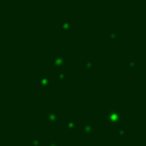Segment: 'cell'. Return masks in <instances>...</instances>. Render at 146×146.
I'll return each mask as SVG.
<instances>
[{"mask_svg": "<svg viewBox=\"0 0 146 146\" xmlns=\"http://www.w3.org/2000/svg\"><path fill=\"white\" fill-rule=\"evenodd\" d=\"M122 119V113L118 109H110V110L106 113V121L109 122V126L114 127L121 122Z\"/></svg>", "mask_w": 146, "mask_h": 146, "instance_id": "obj_1", "label": "cell"}, {"mask_svg": "<svg viewBox=\"0 0 146 146\" xmlns=\"http://www.w3.org/2000/svg\"><path fill=\"white\" fill-rule=\"evenodd\" d=\"M66 64V56L63 54H58L53 58V66L54 67H63Z\"/></svg>", "mask_w": 146, "mask_h": 146, "instance_id": "obj_2", "label": "cell"}, {"mask_svg": "<svg viewBox=\"0 0 146 146\" xmlns=\"http://www.w3.org/2000/svg\"><path fill=\"white\" fill-rule=\"evenodd\" d=\"M51 82H53V78H51V76L42 74L40 77V85L42 86V87H49V86L51 85Z\"/></svg>", "mask_w": 146, "mask_h": 146, "instance_id": "obj_3", "label": "cell"}, {"mask_svg": "<svg viewBox=\"0 0 146 146\" xmlns=\"http://www.w3.org/2000/svg\"><path fill=\"white\" fill-rule=\"evenodd\" d=\"M71 27H72V22L69 18H66V19H63L60 22V28H62V31H64V32H69V31H71Z\"/></svg>", "mask_w": 146, "mask_h": 146, "instance_id": "obj_4", "label": "cell"}, {"mask_svg": "<svg viewBox=\"0 0 146 146\" xmlns=\"http://www.w3.org/2000/svg\"><path fill=\"white\" fill-rule=\"evenodd\" d=\"M46 119H48V122L55 123L56 119H58V111L56 110H49L48 113H46Z\"/></svg>", "mask_w": 146, "mask_h": 146, "instance_id": "obj_5", "label": "cell"}, {"mask_svg": "<svg viewBox=\"0 0 146 146\" xmlns=\"http://www.w3.org/2000/svg\"><path fill=\"white\" fill-rule=\"evenodd\" d=\"M92 131H94V124L92 123L86 122V123L82 124V133L83 135H90V133H92Z\"/></svg>", "mask_w": 146, "mask_h": 146, "instance_id": "obj_6", "label": "cell"}, {"mask_svg": "<svg viewBox=\"0 0 146 146\" xmlns=\"http://www.w3.org/2000/svg\"><path fill=\"white\" fill-rule=\"evenodd\" d=\"M127 133H128V128L127 127H119L118 132H117V136H118V139H123L124 136H127Z\"/></svg>", "mask_w": 146, "mask_h": 146, "instance_id": "obj_7", "label": "cell"}, {"mask_svg": "<svg viewBox=\"0 0 146 146\" xmlns=\"http://www.w3.org/2000/svg\"><path fill=\"white\" fill-rule=\"evenodd\" d=\"M92 66H94V59H87V60L85 62V64H83V67H85V69H90V68H92Z\"/></svg>", "mask_w": 146, "mask_h": 146, "instance_id": "obj_8", "label": "cell"}, {"mask_svg": "<svg viewBox=\"0 0 146 146\" xmlns=\"http://www.w3.org/2000/svg\"><path fill=\"white\" fill-rule=\"evenodd\" d=\"M127 67H128L129 69H133L135 67H136V60H135V59H128V60H127Z\"/></svg>", "mask_w": 146, "mask_h": 146, "instance_id": "obj_9", "label": "cell"}, {"mask_svg": "<svg viewBox=\"0 0 146 146\" xmlns=\"http://www.w3.org/2000/svg\"><path fill=\"white\" fill-rule=\"evenodd\" d=\"M58 80L59 81L66 80V71H64V69H60V71L58 72Z\"/></svg>", "mask_w": 146, "mask_h": 146, "instance_id": "obj_10", "label": "cell"}, {"mask_svg": "<svg viewBox=\"0 0 146 146\" xmlns=\"http://www.w3.org/2000/svg\"><path fill=\"white\" fill-rule=\"evenodd\" d=\"M30 144L32 146H38L40 145V139H38V137H33V139H31Z\"/></svg>", "mask_w": 146, "mask_h": 146, "instance_id": "obj_11", "label": "cell"}, {"mask_svg": "<svg viewBox=\"0 0 146 146\" xmlns=\"http://www.w3.org/2000/svg\"><path fill=\"white\" fill-rule=\"evenodd\" d=\"M46 146H59V142L56 140H48Z\"/></svg>", "mask_w": 146, "mask_h": 146, "instance_id": "obj_12", "label": "cell"}, {"mask_svg": "<svg viewBox=\"0 0 146 146\" xmlns=\"http://www.w3.org/2000/svg\"><path fill=\"white\" fill-rule=\"evenodd\" d=\"M76 126H77V123H76V122H68V123L66 124V127H67L68 129H73Z\"/></svg>", "mask_w": 146, "mask_h": 146, "instance_id": "obj_13", "label": "cell"}, {"mask_svg": "<svg viewBox=\"0 0 146 146\" xmlns=\"http://www.w3.org/2000/svg\"><path fill=\"white\" fill-rule=\"evenodd\" d=\"M117 30H110V37H113V38H115L117 37Z\"/></svg>", "mask_w": 146, "mask_h": 146, "instance_id": "obj_14", "label": "cell"}, {"mask_svg": "<svg viewBox=\"0 0 146 146\" xmlns=\"http://www.w3.org/2000/svg\"><path fill=\"white\" fill-rule=\"evenodd\" d=\"M145 62H146V59H145Z\"/></svg>", "mask_w": 146, "mask_h": 146, "instance_id": "obj_15", "label": "cell"}]
</instances>
